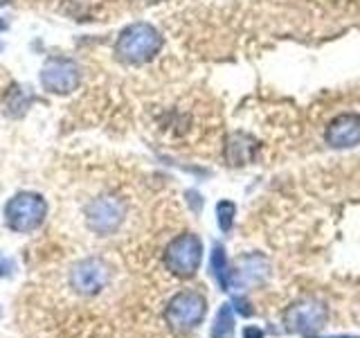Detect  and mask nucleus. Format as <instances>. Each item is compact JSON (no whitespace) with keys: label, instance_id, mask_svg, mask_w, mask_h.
Instances as JSON below:
<instances>
[{"label":"nucleus","instance_id":"obj_6","mask_svg":"<svg viewBox=\"0 0 360 338\" xmlns=\"http://www.w3.org/2000/svg\"><path fill=\"white\" fill-rule=\"evenodd\" d=\"M124 217H127V206H124V201L120 196H110V194L97 196L86 208L88 228L104 237L115 232L122 225Z\"/></svg>","mask_w":360,"mask_h":338},{"label":"nucleus","instance_id":"obj_1","mask_svg":"<svg viewBox=\"0 0 360 338\" xmlns=\"http://www.w3.org/2000/svg\"><path fill=\"white\" fill-rule=\"evenodd\" d=\"M165 39L160 30L146 20L131 23L117 34L115 56L127 65H144L160 54Z\"/></svg>","mask_w":360,"mask_h":338},{"label":"nucleus","instance_id":"obj_9","mask_svg":"<svg viewBox=\"0 0 360 338\" xmlns=\"http://www.w3.org/2000/svg\"><path fill=\"white\" fill-rule=\"evenodd\" d=\"M326 318V311L322 304L318 302H302L295 304L288 313H286V323L290 332H302V334H311L318 332L322 323Z\"/></svg>","mask_w":360,"mask_h":338},{"label":"nucleus","instance_id":"obj_10","mask_svg":"<svg viewBox=\"0 0 360 338\" xmlns=\"http://www.w3.org/2000/svg\"><path fill=\"white\" fill-rule=\"evenodd\" d=\"M268 275V262L262 255H245L230 268V287L259 284Z\"/></svg>","mask_w":360,"mask_h":338},{"label":"nucleus","instance_id":"obj_3","mask_svg":"<svg viewBox=\"0 0 360 338\" xmlns=\"http://www.w3.org/2000/svg\"><path fill=\"white\" fill-rule=\"evenodd\" d=\"M207 313V300L198 291H180L167 302L165 309V320L169 330L176 334H189L198 330Z\"/></svg>","mask_w":360,"mask_h":338},{"label":"nucleus","instance_id":"obj_20","mask_svg":"<svg viewBox=\"0 0 360 338\" xmlns=\"http://www.w3.org/2000/svg\"><path fill=\"white\" fill-rule=\"evenodd\" d=\"M0 52H3V41H0Z\"/></svg>","mask_w":360,"mask_h":338},{"label":"nucleus","instance_id":"obj_5","mask_svg":"<svg viewBox=\"0 0 360 338\" xmlns=\"http://www.w3.org/2000/svg\"><path fill=\"white\" fill-rule=\"evenodd\" d=\"M82 65L70 56H50L41 68V86L52 95H70L82 86Z\"/></svg>","mask_w":360,"mask_h":338},{"label":"nucleus","instance_id":"obj_2","mask_svg":"<svg viewBox=\"0 0 360 338\" xmlns=\"http://www.w3.org/2000/svg\"><path fill=\"white\" fill-rule=\"evenodd\" d=\"M48 201L39 192H16L5 203V225L14 232H34L48 219Z\"/></svg>","mask_w":360,"mask_h":338},{"label":"nucleus","instance_id":"obj_12","mask_svg":"<svg viewBox=\"0 0 360 338\" xmlns=\"http://www.w3.org/2000/svg\"><path fill=\"white\" fill-rule=\"evenodd\" d=\"M212 338H232L234 336V311L232 304H221V309L217 311V318L210 330Z\"/></svg>","mask_w":360,"mask_h":338},{"label":"nucleus","instance_id":"obj_7","mask_svg":"<svg viewBox=\"0 0 360 338\" xmlns=\"http://www.w3.org/2000/svg\"><path fill=\"white\" fill-rule=\"evenodd\" d=\"M110 282V268L104 259L99 257H86L77 262L70 270V287L79 296H97Z\"/></svg>","mask_w":360,"mask_h":338},{"label":"nucleus","instance_id":"obj_8","mask_svg":"<svg viewBox=\"0 0 360 338\" xmlns=\"http://www.w3.org/2000/svg\"><path fill=\"white\" fill-rule=\"evenodd\" d=\"M326 144L333 149H352L360 144V113H342L324 131Z\"/></svg>","mask_w":360,"mask_h":338},{"label":"nucleus","instance_id":"obj_4","mask_svg":"<svg viewBox=\"0 0 360 338\" xmlns=\"http://www.w3.org/2000/svg\"><path fill=\"white\" fill-rule=\"evenodd\" d=\"M202 262V242L194 232H183L165 248V266L176 277H194Z\"/></svg>","mask_w":360,"mask_h":338},{"label":"nucleus","instance_id":"obj_19","mask_svg":"<svg viewBox=\"0 0 360 338\" xmlns=\"http://www.w3.org/2000/svg\"><path fill=\"white\" fill-rule=\"evenodd\" d=\"M7 5V0H0V7H5Z\"/></svg>","mask_w":360,"mask_h":338},{"label":"nucleus","instance_id":"obj_14","mask_svg":"<svg viewBox=\"0 0 360 338\" xmlns=\"http://www.w3.org/2000/svg\"><path fill=\"white\" fill-rule=\"evenodd\" d=\"M245 135L236 133L234 138H230V144L225 146V158H228L230 165H245L250 161L252 154V144H245Z\"/></svg>","mask_w":360,"mask_h":338},{"label":"nucleus","instance_id":"obj_16","mask_svg":"<svg viewBox=\"0 0 360 338\" xmlns=\"http://www.w3.org/2000/svg\"><path fill=\"white\" fill-rule=\"evenodd\" d=\"M16 270V264L11 262V259H7L5 255H0V277H11Z\"/></svg>","mask_w":360,"mask_h":338},{"label":"nucleus","instance_id":"obj_15","mask_svg":"<svg viewBox=\"0 0 360 338\" xmlns=\"http://www.w3.org/2000/svg\"><path fill=\"white\" fill-rule=\"evenodd\" d=\"M234 214H236V206L232 201H221L217 206V221H219V228L223 232H230L232 225H234Z\"/></svg>","mask_w":360,"mask_h":338},{"label":"nucleus","instance_id":"obj_18","mask_svg":"<svg viewBox=\"0 0 360 338\" xmlns=\"http://www.w3.org/2000/svg\"><path fill=\"white\" fill-rule=\"evenodd\" d=\"M7 30V23L3 20V18H0V32H5Z\"/></svg>","mask_w":360,"mask_h":338},{"label":"nucleus","instance_id":"obj_11","mask_svg":"<svg viewBox=\"0 0 360 338\" xmlns=\"http://www.w3.org/2000/svg\"><path fill=\"white\" fill-rule=\"evenodd\" d=\"M230 262H228V255H225L223 246L217 244L212 251V257H210V270H212V277L219 282V287L223 291L230 289Z\"/></svg>","mask_w":360,"mask_h":338},{"label":"nucleus","instance_id":"obj_13","mask_svg":"<svg viewBox=\"0 0 360 338\" xmlns=\"http://www.w3.org/2000/svg\"><path fill=\"white\" fill-rule=\"evenodd\" d=\"M30 106H32V93H27V90L20 88V86L9 88L7 99H5V108H7V113L11 118L25 115Z\"/></svg>","mask_w":360,"mask_h":338},{"label":"nucleus","instance_id":"obj_17","mask_svg":"<svg viewBox=\"0 0 360 338\" xmlns=\"http://www.w3.org/2000/svg\"><path fill=\"white\" fill-rule=\"evenodd\" d=\"M243 338H264V332L259 327H245Z\"/></svg>","mask_w":360,"mask_h":338}]
</instances>
